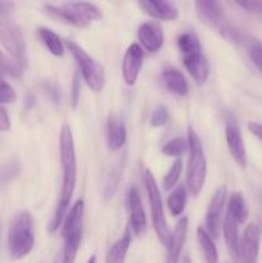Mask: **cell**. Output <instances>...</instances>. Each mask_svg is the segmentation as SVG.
<instances>
[{
  "instance_id": "cell-18",
  "label": "cell",
  "mask_w": 262,
  "mask_h": 263,
  "mask_svg": "<svg viewBox=\"0 0 262 263\" xmlns=\"http://www.w3.org/2000/svg\"><path fill=\"white\" fill-rule=\"evenodd\" d=\"M127 131L122 120L116 116H110L105 125V140H107V148L110 152H117L122 149L125 145Z\"/></svg>"
},
{
  "instance_id": "cell-34",
  "label": "cell",
  "mask_w": 262,
  "mask_h": 263,
  "mask_svg": "<svg viewBox=\"0 0 262 263\" xmlns=\"http://www.w3.org/2000/svg\"><path fill=\"white\" fill-rule=\"evenodd\" d=\"M80 94H81V76H80V72H76L73 76V81H72L71 91V102L73 109H76L77 105H79Z\"/></svg>"
},
{
  "instance_id": "cell-30",
  "label": "cell",
  "mask_w": 262,
  "mask_h": 263,
  "mask_svg": "<svg viewBox=\"0 0 262 263\" xmlns=\"http://www.w3.org/2000/svg\"><path fill=\"white\" fill-rule=\"evenodd\" d=\"M25 67L21 66L13 59H8L4 54L0 51V76L2 74H10V76H21Z\"/></svg>"
},
{
  "instance_id": "cell-16",
  "label": "cell",
  "mask_w": 262,
  "mask_h": 263,
  "mask_svg": "<svg viewBox=\"0 0 262 263\" xmlns=\"http://www.w3.org/2000/svg\"><path fill=\"white\" fill-rule=\"evenodd\" d=\"M84 208V202L82 200H77L72 205L69 212H67L66 217H64L63 229H62L63 240H68V239H79V240H81Z\"/></svg>"
},
{
  "instance_id": "cell-8",
  "label": "cell",
  "mask_w": 262,
  "mask_h": 263,
  "mask_svg": "<svg viewBox=\"0 0 262 263\" xmlns=\"http://www.w3.org/2000/svg\"><path fill=\"white\" fill-rule=\"evenodd\" d=\"M0 44L13 61L26 67V43L20 26L0 12Z\"/></svg>"
},
{
  "instance_id": "cell-38",
  "label": "cell",
  "mask_w": 262,
  "mask_h": 263,
  "mask_svg": "<svg viewBox=\"0 0 262 263\" xmlns=\"http://www.w3.org/2000/svg\"><path fill=\"white\" fill-rule=\"evenodd\" d=\"M182 263H193L192 259H190L189 254H186V256H184V258H182Z\"/></svg>"
},
{
  "instance_id": "cell-40",
  "label": "cell",
  "mask_w": 262,
  "mask_h": 263,
  "mask_svg": "<svg viewBox=\"0 0 262 263\" xmlns=\"http://www.w3.org/2000/svg\"><path fill=\"white\" fill-rule=\"evenodd\" d=\"M0 12H2V5H0Z\"/></svg>"
},
{
  "instance_id": "cell-14",
  "label": "cell",
  "mask_w": 262,
  "mask_h": 263,
  "mask_svg": "<svg viewBox=\"0 0 262 263\" xmlns=\"http://www.w3.org/2000/svg\"><path fill=\"white\" fill-rule=\"evenodd\" d=\"M138 39L140 46L148 53H158L164 43L163 31L158 22H144L138 30Z\"/></svg>"
},
{
  "instance_id": "cell-2",
  "label": "cell",
  "mask_w": 262,
  "mask_h": 263,
  "mask_svg": "<svg viewBox=\"0 0 262 263\" xmlns=\"http://www.w3.org/2000/svg\"><path fill=\"white\" fill-rule=\"evenodd\" d=\"M182 64L198 86H203L210 76V64L203 54L202 44L195 33L185 32L177 37Z\"/></svg>"
},
{
  "instance_id": "cell-37",
  "label": "cell",
  "mask_w": 262,
  "mask_h": 263,
  "mask_svg": "<svg viewBox=\"0 0 262 263\" xmlns=\"http://www.w3.org/2000/svg\"><path fill=\"white\" fill-rule=\"evenodd\" d=\"M248 130L256 136L257 139L262 141V123H257V122H249L248 123Z\"/></svg>"
},
{
  "instance_id": "cell-28",
  "label": "cell",
  "mask_w": 262,
  "mask_h": 263,
  "mask_svg": "<svg viewBox=\"0 0 262 263\" xmlns=\"http://www.w3.org/2000/svg\"><path fill=\"white\" fill-rule=\"evenodd\" d=\"M182 172V162L180 159H176V161L172 163V166L170 167L169 172L166 174V176L163 177V181H162V186H163V190L166 192H170L172 190V187L177 184L180 176H181Z\"/></svg>"
},
{
  "instance_id": "cell-4",
  "label": "cell",
  "mask_w": 262,
  "mask_h": 263,
  "mask_svg": "<svg viewBox=\"0 0 262 263\" xmlns=\"http://www.w3.org/2000/svg\"><path fill=\"white\" fill-rule=\"evenodd\" d=\"M188 145L189 161L186 167V187L193 197H198L204 186L207 162L199 136L192 127L188 130Z\"/></svg>"
},
{
  "instance_id": "cell-20",
  "label": "cell",
  "mask_w": 262,
  "mask_h": 263,
  "mask_svg": "<svg viewBox=\"0 0 262 263\" xmlns=\"http://www.w3.org/2000/svg\"><path fill=\"white\" fill-rule=\"evenodd\" d=\"M239 222L233 217L230 212L226 211L225 217H223L222 222V231H223V239H225L226 247L230 253V257L235 262L239 261V231H238Z\"/></svg>"
},
{
  "instance_id": "cell-19",
  "label": "cell",
  "mask_w": 262,
  "mask_h": 263,
  "mask_svg": "<svg viewBox=\"0 0 262 263\" xmlns=\"http://www.w3.org/2000/svg\"><path fill=\"white\" fill-rule=\"evenodd\" d=\"M188 226H189V220L188 217H182L181 220L177 222L175 231L172 233L171 243H170L169 248H167V259L166 263H177L181 256V251L184 248L185 240H186L188 235Z\"/></svg>"
},
{
  "instance_id": "cell-11",
  "label": "cell",
  "mask_w": 262,
  "mask_h": 263,
  "mask_svg": "<svg viewBox=\"0 0 262 263\" xmlns=\"http://www.w3.org/2000/svg\"><path fill=\"white\" fill-rule=\"evenodd\" d=\"M225 138L228 144L229 152L234 161L236 162L240 168L247 167V152L244 145L243 136H241L240 127L236 122L235 117L231 113H228L225 118Z\"/></svg>"
},
{
  "instance_id": "cell-36",
  "label": "cell",
  "mask_w": 262,
  "mask_h": 263,
  "mask_svg": "<svg viewBox=\"0 0 262 263\" xmlns=\"http://www.w3.org/2000/svg\"><path fill=\"white\" fill-rule=\"evenodd\" d=\"M10 130V120L7 110L0 104V131H9Z\"/></svg>"
},
{
  "instance_id": "cell-6",
  "label": "cell",
  "mask_w": 262,
  "mask_h": 263,
  "mask_svg": "<svg viewBox=\"0 0 262 263\" xmlns=\"http://www.w3.org/2000/svg\"><path fill=\"white\" fill-rule=\"evenodd\" d=\"M144 181H145L146 193H148L149 205H151V215L152 222H153V229L156 231V235L161 244L166 248H169L172 239V233L170 230V226L167 223L166 216L163 211V203H162L161 192H159L158 184L156 181L153 172L151 170H145L144 172Z\"/></svg>"
},
{
  "instance_id": "cell-33",
  "label": "cell",
  "mask_w": 262,
  "mask_h": 263,
  "mask_svg": "<svg viewBox=\"0 0 262 263\" xmlns=\"http://www.w3.org/2000/svg\"><path fill=\"white\" fill-rule=\"evenodd\" d=\"M248 51L254 66L262 72V44L257 43V41H252V44L248 48Z\"/></svg>"
},
{
  "instance_id": "cell-9",
  "label": "cell",
  "mask_w": 262,
  "mask_h": 263,
  "mask_svg": "<svg viewBox=\"0 0 262 263\" xmlns=\"http://www.w3.org/2000/svg\"><path fill=\"white\" fill-rule=\"evenodd\" d=\"M195 8L203 22L207 23L211 27L217 28L225 37L238 40L236 31L226 25L222 4L220 0H195Z\"/></svg>"
},
{
  "instance_id": "cell-39",
  "label": "cell",
  "mask_w": 262,
  "mask_h": 263,
  "mask_svg": "<svg viewBox=\"0 0 262 263\" xmlns=\"http://www.w3.org/2000/svg\"><path fill=\"white\" fill-rule=\"evenodd\" d=\"M86 263H97V257L91 256V257H90V258H89V261H87Z\"/></svg>"
},
{
  "instance_id": "cell-21",
  "label": "cell",
  "mask_w": 262,
  "mask_h": 263,
  "mask_svg": "<svg viewBox=\"0 0 262 263\" xmlns=\"http://www.w3.org/2000/svg\"><path fill=\"white\" fill-rule=\"evenodd\" d=\"M162 81L169 91L179 97H186L189 94V85L185 80L184 74L179 69H166L162 73Z\"/></svg>"
},
{
  "instance_id": "cell-3",
  "label": "cell",
  "mask_w": 262,
  "mask_h": 263,
  "mask_svg": "<svg viewBox=\"0 0 262 263\" xmlns=\"http://www.w3.org/2000/svg\"><path fill=\"white\" fill-rule=\"evenodd\" d=\"M35 246L32 216L27 211L18 212L13 218L8 233V247L13 259H21L31 253Z\"/></svg>"
},
{
  "instance_id": "cell-27",
  "label": "cell",
  "mask_w": 262,
  "mask_h": 263,
  "mask_svg": "<svg viewBox=\"0 0 262 263\" xmlns=\"http://www.w3.org/2000/svg\"><path fill=\"white\" fill-rule=\"evenodd\" d=\"M80 243H81V240H77V239L64 240V246L61 252V256L58 257L55 263H74L77 252H79L80 248Z\"/></svg>"
},
{
  "instance_id": "cell-13",
  "label": "cell",
  "mask_w": 262,
  "mask_h": 263,
  "mask_svg": "<svg viewBox=\"0 0 262 263\" xmlns=\"http://www.w3.org/2000/svg\"><path fill=\"white\" fill-rule=\"evenodd\" d=\"M144 53L139 44L133 43L125 51L122 61V76L128 86H134L143 67Z\"/></svg>"
},
{
  "instance_id": "cell-32",
  "label": "cell",
  "mask_w": 262,
  "mask_h": 263,
  "mask_svg": "<svg viewBox=\"0 0 262 263\" xmlns=\"http://www.w3.org/2000/svg\"><path fill=\"white\" fill-rule=\"evenodd\" d=\"M15 99H17V94L14 89L0 77V104L13 103L15 102Z\"/></svg>"
},
{
  "instance_id": "cell-35",
  "label": "cell",
  "mask_w": 262,
  "mask_h": 263,
  "mask_svg": "<svg viewBox=\"0 0 262 263\" xmlns=\"http://www.w3.org/2000/svg\"><path fill=\"white\" fill-rule=\"evenodd\" d=\"M243 9L262 15V0H234Z\"/></svg>"
},
{
  "instance_id": "cell-22",
  "label": "cell",
  "mask_w": 262,
  "mask_h": 263,
  "mask_svg": "<svg viewBox=\"0 0 262 263\" xmlns=\"http://www.w3.org/2000/svg\"><path fill=\"white\" fill-rule=\"evenodd\" d=\"M131 239H133L131 238V229L128 226L126 229L125 234L110 247L107 256H105L104 263H125L126 254H127L128 248H130Z\"/></svg>"
},
{
  "instance_id": "cell-15",
  "label": "cell",
  "mask_w": 262,
  "mask_h": 263,
  "mask_svg": "<svg viewBox=\"0 0 262 263\" xmlns=\"http://www.w3.org/2000/svg\"><path fill=\"white\" fill-rule=\"evenodd\" d=\"M127 208L130 213V229L135 235L140 236L146 230V216L144 212L140 194L136 187H131L127 194Z\"/></svg>"
},
{
  "instance_id": "cell-26",
  "label": "cell",
  "mask_w": 262,
  "mask_h": 263,
  "mask_svg": "<svg viewBox=\"0 0 262 263\" xmlns=\"http://www.w3.org/2000/svg\"><path fill=\"white\" fill-rule=\"evenodd\" d=\"M228 212L233 215V217L238 221L239 225L246 222L247 218H248V207H247L241 193L235 192L230 195L228 203Z\"/></svg>"
},
{
  "instance_id": "cell-5",
  "label": "cell",
  "mask_w": 262,
  "mask_h": 263,
  "mask_svg": "<svg viewBox=\"0 0 262 263\" xmlns=\"http://www.w3.org/2000/svg\"><path fill=\"white\" fill-rule=\"evenodd\" d=\"M45 10L51 17L77 28H87L92 22L102 20L100 9L91 3H68L61 7L45 5Z\"/></svg>"
},
{
  "instance_id": "cell-1",
  "label": "cell",
  "mask_w": 262,
  "mask_h": 263,
  "mask_svg": "<svg viewBox=\"0 0 262 263\" xmlns=\"http://www.w3.org/2000/svg\"><path fill=\"white\" fill-rule=\"evenodd\" d=\"M59 151H61V163L63 171V182H62L61 195H59L58 204L53 218L48 225V231L54 234L63 223L64 217L68 212L69 203L76 187L77 177V162L76 151H74L73 135H72L71 126L64 123L62 126L61 135H59Z\"/></svg>"
},
{
  "instance_id": "cell-10",
  "label": "cell",
  "mask_w": 262,
  "mask_h": 263,
  "mask_svg": "<svg viewBox=\"0 0 262 263\" xmlns=\"http://www.w3.org/2000/svg\"><path fill=\"white\" fill-rule=\"evenodd\" d=\"M226 197H228V187L225 185L218 187L211 199L210 205L205 213V229L207 233L213 239H217L222 230L223 222V208L226 204Z\"/></svg>"
},
{
  "instance_id": "cell-23",
  "label": "cell",
  "mask_w": 262,
  "mask_h": 263,
  "mask_svg": "<svg viewBox=\"0 0 262 263\" xmlns=\"http://www.w3.org/2000/svg\"><path fill=\"white\" fill-rule=\"evenodd\" d=\"M197 239L204 256L205 263H218V252L213 238L203 228L197 229Z\"/></svg>"
},
{
  "instance_id": "cell-17",
  "label": "cell",
  "mask_w": 262,
  "mask_h": 263,
  "mask_svg": "<svg viewBox=\"0 0 262 263\" xmlns=\"http://www.w3.org/2000/svg\"><path fill=\"white\" fill-rule=\"evenodd\" d=\"M143 12L158 21H175L179 17V10L170 0H138Z\"/></svg>"
},
{
  "instance_id": "cell-7",
  "label": "cell",
  "mask_w": 262,
  "mask_h": 263,
  "mask_svg": "<svg viewBox=\"0 0 262 263\" xmlns=\"http://www.w3.org/2000/svg\"><path fill=\"white\" fill-rule=\"evenodd\" d=\"M64 45L76 61L80 73L92 91H102L105 85L104 67L86 53L79 44L72 40H64Z\"/></svg>"
},
{
  "instance_id": "cell-12",
  "label": "cell",
  "mask_w": 262,
  "mask_h": 263,
  "mask_svg": "<svg viewBox=\"0 0 262 263\" xmlns=\"http://www.w3.org/2000/svg\"><path fill=\"white\" fill-rule=\"evenodd\" d=\"M261 244V229L256 223H249L239 241V261L240 263H257Z\"/></svg>"
},
{
  "instance_id": "cell-24",
  "label": "cell",
  "mask_w": 262,
  "mask_h": 263,
  "mask_svg": "<svg viewBox=\"0 0 262 263\" xmlns=\"http://www.w3.org/2000/svg\"><path fill=\"white\" fill-rule=\"evenodd\" d=\"M39 36L41 41L45 45V48L55 57H63L64 54V43L61 40L58 35L54 31L49 30L46 27H40L38 30Z\"/></svg>"
},
{
  "instance_id": "cell-29",
  "label": "cell",
  "mask_w": 262,
  "mask_h": 263,
  "mask_svg": "<svg viewBox=\"0 0 262 263\" xmlns=\"http://www.w3.org/2000/svg\"><path fill=\"white\" fill-rule=\"evenodd\" d=\"M188 140L184 138H175L162 148V153L167 157H180L188 151Z\"/></svg>"
},
{
  "instance_id": "cell-25",
  "label": "cell",
  "mask_w": 262,
  "mask_h": 263,
  "mask_svg": "<svg viewBox=\"0 0 262 263\" xmlns=\"http://www.w3.org/2000/svg\"><path fill=\"white\" fill-rule=\"evenodd\" d=\"M186 186L180 184L176 189L172 190V193L167 198V207H169L170 212H171V215L174 217L180 216L184 212L185 207H186Z\"/></svg>"
},
{
  "instance_id": "cell-31",
  "label": "cell",
  "mask_w": 262,
  "mask_h": 263,
  "mask_svg": "<svg viewBox=\"0 0 262 263\" xmlns=\"http://www.w3.org/2000/svg\"><path fill=\"white\" fill-rule=\"evenodd\" d=\"M170 120L169 109H167L164 105H159L154 109V112L152 113L151 117V125L153 127H162V126L166 125Z\"/></svg>"
}]
</instances>
